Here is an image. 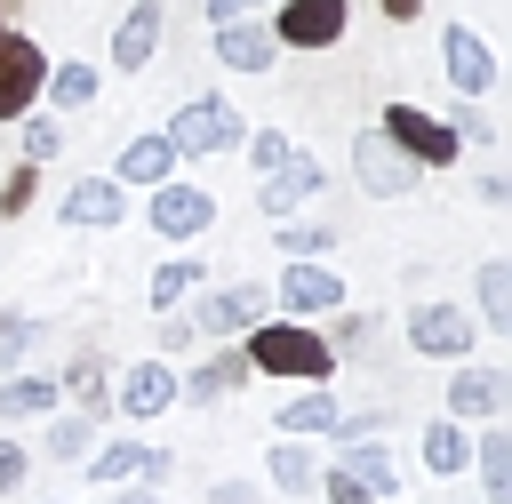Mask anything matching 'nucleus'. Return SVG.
<instances>
[{
  "label": "nucleus",
  "mask_w": 512,
  "mask_h": 504,
  "mask_svg": "<svg viewBox=\"0 0 512 504\" xmlns=\"http://www.w3.org/2000/svg\"><path fill=\"white\" fill-rule=\"evenodd\" d=\"M240 360H248V376H288V384H328L336 376V352L312 320H256L240 336Z\"/></svg>",
  "instance_id": "1"
},
{
  "label": "nucleus",
  "mask_w": 512,
  "mask_h": 504,
  "mask_svg": "<svg viewBox=\"0 0 512 504\" xmlns=\"http://www.w3.org/2000/svg\"><path fill=\"white\" fill-rule=\"evenodd\" d=\"M160 136L176 144V160H184V152H232V144H248L240 112H232L224 96H184V104L168 112V128H160Z\"/></svg>",
  "instance_id": "2"
},
{
  "label": "nucleus",
  "mask_w": 512,
  "mask_h": 504,
  "mask_svg": "<svg viewBox=\"0 0 512 504\" xmlns=\"http://www.w3.org/2000/svg\"><path fill=\"white\" fill-rule=\"evenodd\" d=\"M352 176H360L368 200H408V192L424 184V168H416L384 128H360V136H352Z\"/></svg>",
  "instance_id": "3"
},
{
  "label": "nucleus",
  "mask_w": 512,
  "mask_h": 504,
  "mask_svg": "<svg viewBox=\"0 0 512 504\" xmlns=\"http://www.w3.org/2000/svg\"><path fill=\"white\" fill-rule=\"evenodd\" d=\"M472 344H480L472 312H456V304H416L408 312V352L416 360H472Z\"/></svg>",
  "instance_id": "4"
},
{
  "label": "nucleus",
  "mask_w": 512,
  "mask_h": 504,
  "mask_svg": "<svg viewBox=\"0 0 512 504\" xmlns=\"http://www.w3.org/2000/svg\"><path fill=\"white\" fill-rule=\"evenodd\" d=\"M384 136H392L416 168H448V160L464 152V144L448 136V120H432L424 104H384Z\"/></svg>",
  "instance_id": "5"
},
{
  "label": "nucleus",
  "mask_w": 512,
  "mask_h": 504,
  "mask_svg": "<svg viewBox=\"0 0 512 504\" xmlns=\"http://www.w3.org/2000/svg\"><path fill=\"white\" fill-rule=\"evenodd\" d=\"M40 80H48V56H40V40H24V32H0V120H24V112L40 104Z\"/></svg>",
  "instance_id": "6"
},
{
  "label": "nucleus",
  "mask_w": 512,
  "mask_h": 504,
  "mask_svg": "<svg viewBox=\"0 0 512 504\" xmlns=\"http://www.w3.org/2000/svg\"><path fill=\"white\" fill-rule=\"evenodd\" d=\"M112 408H128V424H152L176 408V368L168 360H128L112 376Z\"/></svg>",
  "instance_id": "7"
},
{
  "label": "nucleus",
  "mask_w": 512,
  "mask_h": 504,
  "mask_svg": "<svg viewBox=\"0 0 512 504\" xmlns=\"http://www.w3.org/2000/svg\"><path fill=\"white\" fill-rule=\"evenodd\" d=\"M504 400H512V376H504V368L456 360V376H448V416H456V424H496Z\"/></svg>",
  "instance_id": "8"
},
{
  "label": "nucleus",
  "mask_w": 512,
  "mask_h": 504,
  "mask_svg": "<svg viewBox=\"0 0 512 504\" xmlns=\"http://www.w3.org/2000/svg\"><path fill=\"white\" fill-rule=\"evenodd\" d=\"M184 320H192V336H248V328L264 320V288H256V280H232V288L200 296Z\"/></svg>",
  "instance_id": "9"
},
{
  "label": "nucleus",
  "mask_w": 512,
  "mask_h": 504,
  "mask_svg": "<svg viewBox=\"0 0 512 504\" xmlns=\"http://www.w3.org/2000/svg\"><path fill=\"white\" fill-rule=\"evenodd\" d=\"M320 184H328V168H320L312 152H288V160H280V168H272V176L256 184V208H264V216L280 224V216H296L304 200H320Z\"/></svg>",
  "instance_id": "10"
},
{
  "label": "nucleus",
  "mask_w": 512,
  "mask_h": 504,
  "mask_svg": "<svg viewBox=\"0 0 512 504\" xmlns=\"http://www.w3.org/2000/svg\"><path fill=\"white\" fill-rule=\"evenodd\" d=\"M216 224V192H200V184H152V232L160 240H192V232H208Z\"/></svg>",
  "instance_id": "11"
},
{
  "label": "nucleus",
  "mask_w": 512,
  "mask_h": 504,
  "mask_svg": "<svg viewBox=\"0 0 512 504\" xmlns=\"http://www.w3.org/2000/svg\"><path fill=\"white\" fill-rule=\"evenodd\" d=\"M280 312H288V320H328V312H344V272H328V264H288V272H280Z\"/></svg>",
  "instance_id": "12"
},
{
  "label": "nucleus",
  "mask_w": 512,
  "mask_h": 504,
  "mask_svg": "<svg viewBox=\"0 0 512 504\" xmlns=\"http://www.w3.org/2000/svg\"><path fill=\"white\" fill-rule=\"evenodd\" d=\"M440 64H448L456 96H488V88H496V48H488L472 24H448V32H440Z\"/></svg>",
  "instance_id": "13"
},
{
  "label": "nucleus",
  "mask_w": 512,
  "mask_h": 504,
  "mask_svg": "<svg viewBox=\"0 0 512 504\" xmlns=\"http://www.w3.org/2000/svg\"><path fill=\"white\" fill-rule=\"evenodd\" d=\"M344 16H352L344 0H288L280 24H272V40L280 48H336L344 40Z\"/></svg>",
  "instance_id": "14"
},
{
  "label": "nucleus",
  "mask_w": 512,
  "mask_h": 504,
  "mask_svg": "<svg viewBox=\"0 0 512 504\" xmlns=\"http://www.w3.org/2000/svg\"><path fill=\"white\" fill-rule=\"evenodd\" d=\"M120 216H128V184H112V176L64 184V224H72V232H112Z\"/></svg>",
  "instance_id": "15"
},
{
  "label": "nucleus",
  "mask_w": 512,
  "mask_h": 504,
  "mask_svg": "<svg viewBox=\"0 0 512 504\" xmlns=\"http://www.w3.org/2000/svg\"><path fill=\"white\" fill-rule=\"evenodd\" d=\"M216 64H224V72H272V64H280V40H272V24H256V16H232V24H216Z\"/></svg>",
  "instance_id": "16"
},
{
  "label": "nucleus",
  "mask_w": 512,
  "mask_h": 504,
  "mask_svg": "<svg viewBox=\"0 0 512 504\" xmlns=\"http://www.w3.org/2000/svg\"><path fill=\"white\" fill-rule=\"evenodd\" d=\"M160 24H168V16H160V0H136V8L112 24V64H120V72H144V64H152V48H160Z\"/></svg>",
  "instance_id": "17"
},
{
  "label": "nucleus",
  "mask_w": 512,
  "mask_h": 504,
  "mask_svg": "<svg viewBox=\"0 0 512 504\" xmlns=\"http://www.w3.org/2000/svg\"><path fill=\"white\" fill-rule=\"evenodd\" d=\"M248 384V360H240V344L232 352H208L192 376H176V400H200V408H216V400H232Z\"/></svg>",
  "instance_id": "18"
},
{
  "label": "nucleus",
  "mask_w": 512,
  "mask_h": 504,
  "mask_svg": "<svg viewBox=\"0 0 512 504\" xmlns=\"http://www.w3.org/2000/svg\"><path fill=\"white\" fill-rule=\"evenodd\" d=\"M320 472H328V464H320L312 440H272V448H264V480H272L280 496H312Z\"/></svg>",
  "instance_id": "19"
},
{
  "label": "nucleus",
  "mask_w": 512,
  "mask_h": 504,
  "mask_svg": "<svg viewBox=\"0 0 512 504\" xmlns=\"http://www.w3.org/2000/svg\"><path fill=\"white\" fill-rule=\"evenodd\" d=\"M168 176H176V144H168V136H128L120 160H112V184H144V192H152V184H168Z\"/></svg>",
  "instance_id": "20"
},
{
  "label": "nucleus",
  "mask_w": 512,
  "mask_h": 504,
  "mask_svg": "<svg viewBox=\"0 0 512 504\" xmlns=\"http://www.w3.org/2000/svg\"><path fill=\"white\" fill-rule=\"evenodd\" d=\"M336 472H352V480H360L376 504H392V496H400V472H392V448H384V440H344Z\"/></svg>",
  "instance_id": "21"
},
{
  "label": "nucleus",
  "mask_w": 512,
  "mask_h": 504,
  "mask_svg": "<svg viewBox=\"0 0 512 504\" xmlns=\"http://www.w3.org/2000/svg\"><path fill=\"white\" fill-rule=\"evenodd\" d=\"M280 440H328L336 432V400H328V384H312V392H296V400H280Z\"/></svg>",
  "instance_id": "22"
},
{
  "label": "nucleus",
  "mask_w": 512,
  "mask_h": 504,
  "mask_svg": "<svg viewBox=\"0 0 512 504\" xmlns=\"http://www.w3.org/2000/svg\"><path fill=\"white\" fill-rule=\"evenodd\" d=\"M424 472H432V480L472 472V432H464L456 416H432V424H424Z\"/></svg>",
  "instance_id": "23"
},
{
  "label": "nucleus",
  "mask_w": 512,
  "mask_h": 504,
  "mask_svg": "<svg viewBox=\"0 0 512 504\" xmlns=\"http://www.w3.org/2000/svg\"><path fill=\"white\" fill-rule=\"evenodd\" d=\"M472 472H480L488 504H512V432H504V424H488V432L472 440Z\"/></svg>",
  "instance_id": "24"
},
{
  "label": "nucleus",
  "mask_w": 512,
  "mask_h": 504,
  "mask_svg": "<svg viewBox=\"0 0 512 504\" xmlns=\"http://www.w3.org/2000/svg\"><path fill=\"white\" fill-rule=\"evenodd\" d=\"M88 448H96V416H80V408H48L40 456H56V464H80Z\"/></svg>",
  "instance_id": "25"
},
{
  "label": "nucleus",
  "mask_w": 512,
  "mask_h": 504,
  "mask_svg": "<svg viewBox=\"0 0 512 504\" xmlns=\"http://www.w3.org/2000/svg\"><path fill=\"white\" fill-rule=\"evenodd\" d=\"M272 240H280V256H288V264H320V256L336 248V224H312V216H280V232H272Z\"/></svg>",
  "instance_id": "26"
},
{
  "label": "nucleus",
  "mask_w": 512,
  "mask_h": 504,
  "mask_svg": "<svg viewBox=\"0 0 512 504\" xmlns=\"http://www.w3.org/2000/svg\"><path fill=\"white\" fill-rule=\"evenodd\" d=\"M56 392H72V400H80V416H104V408H112V376H104V360H96V352H80V360L64 368V384H56Z\"/></svg>",
  "instance_id": "27"
},
{
  "label": "nucleus",
  "mask_w": 512,
  "mask_h": 504,
  "mask_svg": "<svg viewBox=\"0 0 512 504\" xmlns=\"http://www.w3.org/2000/svg\"><path fill=\"white\" fill-rule=\"evenodd\" d=\"M144 440H104V448H88V480H104V488H120V480H144Z\"/></svg>",
  "instance_id": "28"
},
{
  "label": "nucleus",
  "mask_w": 512,
  "mask_h": 504,
  "mask_svg": "<svg viewBox=\"0 0 512 504\" xmlns=\"http://www.w3.org/2000/svg\"><path fill=\"white\" fill-rule=\"evenodd\" d=\"M200 272H208L200 256H168V264L152 272V312H184V296L200 288Z\"/></svg>",
  "instance_id": "29"
},
{
  "label": "nucleus",
  "mask_w": 512,
  "mask_h": 504,
  "mask_svg": "<svg viewBox=\"0 0 512 504\" xmlns=\"http://www.w3.org/2000/svg\"><path fill=\"white\" fill-rule=\"evenodd\" d=\"M480 320H488L496 336H512V264H504V256L480 264Z\"/></svg>",
  "instance_id": "30"
},
{
  "label": "nucleus",
  "mask_w": 512,
  "mask_h": 504,
  "mask_svg": "<svg viewBox=\"0 0 512 504\" xmlns=\"http://www.w3.org/2000/svg\"><path fill=\"white\" fill-rule=\"evenodd\" d=\"M64 392H56V376H8L0 384V416H48Z\"/></svg>",
  "instance_id": "31"
},
{
  "label": "nucleus",
  "mask_w": 512,
  "mask_h": 504,
  "mask_svg": "<svg viewBox=\"0 0 512 504\" xmlns=\"http://www.w3.org/2000/svg\"><path fill=\"white\" fill-rule=\"evenodd\" d=\"M40 88H48L56 112H80V104H96V64H56Z\"/></svg>",
  "instance_id": "32"
},
{
  "label": "nucleus",
  "mask_w": 512,
  "mask_h": 504,
  "mask_svg": "<svg viewBox=\"0 0 512 504\" xmlns=\"http://www.w3.org/2000/svg\"><path fill=\"white\" fill-rule=\"evenodd\" d=\"M56 152H64V120H56V112H32V120H24V160L48 168Z\"/></svg>",
  "instance_id": "33"
},
{
  "label": "nucleus",
  "mask_w": 512,
  "mask_h": 504,
  "mask_svg": "<svg viewBox=\"0 0 512 504\" xmlns=\"http://www.w3.org/2000/svg\"><path fill=\"white\" fill-rule=\"evenodd\" d=\"M32 344H40V320L32 312H0V368H16Z\"/></svg>",
  "instance_id": "34"
},
{
  "label": "nucleus",
  "mask_w": 512,
  "mask_h": 504,
  "mask_svg": "<svg viewBox=\"0 0 512 504\" xmlns=\"http://www.w3.org/2000/svg\"><path fill=\"white\" fill-rule=\"evenodd\" d=\"M32 192H40V168L24 160V168H8V184H0V216H24L32 208Z\"/></svg>",
  "instance_id": "35"
},
{
  "label": "nucleus",
  "mask_w": 512,
  "mask_h": 504,
  "mask_svg": "<svg viewBox=\"0 0 512 504\" xmlns=\"http://www.w3.org/2000/svg\"><path fill=\"white\" fill-rule=\"evenodd\" d=\"M296 144H288V128H256V144H248V160H256V176H272L280 160H288Z\"/></svg>",
  "instance_id": "36"
},
{
  "label": "nucleus",
  "mask_w": 512,
  "mask_h": 504,
  "mask_svg": "<svg viewBox=\"0 0 512 504\" xmlns=\"http://www.w3.org/2000/svg\"><path fill=\"white\" fill-rule=\"evenodd\" d=\"M312 496H328V504H376V496H368V488H360L352 472H336V464L320 472V488H312Z\"/></svg>",
  "instance_id": "37"
},
{
  "label": "nucleus",
  "mask_w": 512,
  "mask_h": 504,
  "mask_svg": "<svg viewBox=\"0 0 512 504\" xmlns=\"http://www.w3.org/2000/svg\"><path fill=\"white\" fill-rule=\"evenodd\" d=\"M24 480H32V456L16 440H0V496H24Z\"/></svg>",
  "instance_id": "38"
},
{
  "label": "nucleus",
  "mask_w": 512,
  "mask_h": 504,
  "mask_svg": "<svg viewBox=\"0 0 512 504\" xmlns=\"http://www.w3.org/2000/svg\"><path fill=\"white\" fill-rule=\"evenodd\" d=\"M208 504H256V480H216Z\"/></svg>",
  "instance_id": "39"
},
{
  "label": "nucleus",
  "mask_w": 512,
  "mask_h": 504,
  "mask_svg": "<svg viewBox=\"0 0 512 504\" xmlns=\"http://www.w3.org/2000/svg\"><path fill=\"white\" fill-rule=\"evenodd\" d=\"M248 8H264V0H208V16H216V24H232V16H248Z\"/></svg>",
  "instance_id": "40"
},
{
  "label": "nucleus",
  "mask_w": 512,
  "mask_h": 504,
  "mask_svg": "<svg viewBox=\"0 0 512 504\" xmlns=\"http://www.w3.org/2000/svg\"><path fill=\"white\" fill-rule=\"evenodd\" d=\"M376 8H384L392 24H408V16H416V0H376Z\"/></svg>",
  "instance_id": "41"
},
{
  "label": "nucleus",
  "mask_w": 512,
  "mask_h": 504,
  "mask_svg": "<svg viewBox=\"0 0 512 504\" xmlns=\"http://www.w3.org/2000/svg\"><path fill=\"white\" fill-rule=\"evenodd\" d=\"M112 504H160V488H120Z\"/></svg>",
  "instance_id": "42"
},
{
  "label": "nucleus",
  "mask_w": 512,
  "mask_h": 504,
  "mask_svg": "<svg viewBox=\"0 0 512 504\" xmlns=\"http://www.w3.org/2000/svg\"><path fill=\"white\" fill-rule=\"evenodd\" d=\"M48 504H72V496H48Z\"/></svg>",
  "instance_id": "43"
},
{
  "label": "nucleus",
  "mask_w": 512,
  "mask_h": 504,
  "mask_svg": "<svg viewBox=\"0 0 512 504\" xmlns=\"http://www.w3.org/2000/svg\"><path fill=\"white\" fill-rule=\"evenodd\" d=\"M0 32H8V16H0Z\"/></svg>",
  "instance_id": "44"
}]
</instances>
